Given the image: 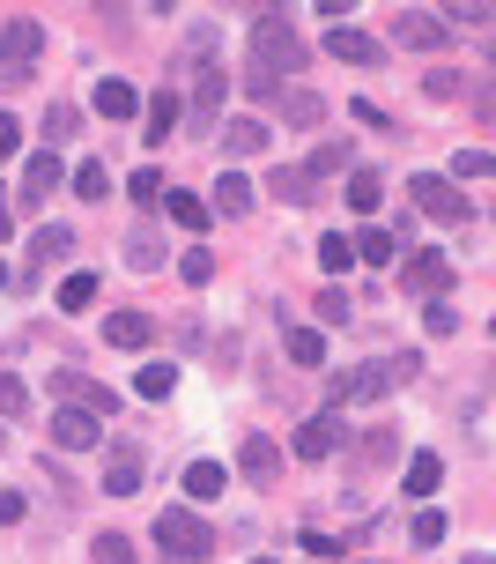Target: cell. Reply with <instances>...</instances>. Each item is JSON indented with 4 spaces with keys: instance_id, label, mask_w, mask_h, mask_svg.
<instances>
[{
    "instance_id": "6da1fadb",
    "label": "cell",
    "mask_w": 496,
    "mask_h": 564,
    "mask_svg": "<svg viewBox=\"0 0 496 564\" xmlns=\"http://www.w3.org/2000/svg\"><path fill=\"white\" fill-rule=\"evenodd\" d=\"M252 67L267 75V83H289L304 67V37L289 30V15L282 8H260V30H252Z\"/></svg>"
},
{
    "instance_id": "7a4b0ae2",
    "label": "cell",
    "mask_w": 496,
    "mask_h": 564,
    "mask_svg": "<svg viewBox=\"0 0 496 564\" xmlns=\"http://www.w3.org/2000/svg\"><path fill=\"white\" fill-rule=\"evenodd\" d=\"M156 542H164V557H178V564H208L216 557V528H208L200 512H186V506L156 512Z\"/></svg>"
},
{
    "instance_id": "3957f363",
    "label": "cell",
    "mask_w": 496,
    "mask_h": 564,
    "mask_svg": "<svg viewBox=\"0 0 496 564\" xmlns=\"http://www.w3.org/2000/svg\"><path fill=\"white\" fill-rule=\"evenodd\" d=\"M37 53H45V23L8 15V23H0V75H8V83H23L30 67H37Z\"/></svg>"
},
{
    "instance_id": "277c9868",
    "label": "cell",
    "mask_w": 496,
    "mask_h": 564,
    "mask_svg": "<svg viewBox=\"0 0 496 564\" xmlns=\"http://www.w3.org/2000/svg\"><path fill=\"white\" fill-rule=\"evenodd\" d=\"M408 208H422L430 224H467V216H474L467 194H460L452 178H408Z\"/></svg>"
},
{
    "instance_id": "5b68a950",
    "label": "cell",
    "mask_w": 496,
    "mask_h": 564,
    "mask_svg": "<svg viewBox=\"0 0 496 564\" xmlns=\"http://www.w3.org/2000/svg\"><path fill=\"white\" fill-rule=\"evenodd\" d=\"M289 446H297V460H327V453L349 446V423L333 416V409H327V416H304L297 431H289Z\"/></svg>"
},
{
    "instance_id": "8992f818",
    "label": "cell",
    "mask_w": 496,
    "mask_h": 564,
    "mask_svg": "<svg viewBox=\"0 0 496 564\" xmlns=\"http://www.w3.org/2000/svg\"><path fill=\"white\" fill-rule=\"evenodd\" d=\"M141 468H148L141 438H119V446H111V460H104V490H111V498H134V490H141Z\"/></svg>"
},
{
    "instance_id": "52a82bcc",
    "label": "cell",
    "mask_w": 496,
    "mask_h": 564,
    "mask_svg": "<svg viewBox=\"0 0 496 564\" xmlns=\"http://www.w3.org/2000/svg\"><path fill=\"white\" fill-rule=\"evenodd\" d=\"M222 97H230V75H222V67H200V83H194V105H186V127H194V134H208V127H216Z\"/></svg>"
},
{
    "instance_id": "ba28073f",
    "label": "cell",
    "mask_w": 496,
    "mask_h": 564,
    "mask_svg": "<svg viewBox=\"0 0 496 564\" xmlns=\"http://www.w3.org/2000/svg\"><path fill=\"white\" fill-rule=\"evenodd\" d=\"M444 37H452V30H444L438 15H430V8H400V15H393V45H415V53H438Z\"/></svg>"
},
{
    "instance_id": "9c48e42d",
    "label": "cell",
    "mask_w": 496,
    "mask_h": 564,
    "mask_svg": "<svg viewBox=\"0 0 496 564\" xmlns=\"http://www.w3.org/2000/svg\"><path fill=\"white\" fill-rule=\"evenodd\" d=\"M452 275H460V268H452L444 253H430V246H408V290H422V297H444V290H452Z\"/></svg>"
},
{
    "instance_id": "30bf717a",
    "label": "cell",
    "mask_w": 496,
    "mask_h": 564,
    "mask_svg": "<svg viewBox=\"0 0 496 564\" xmlns=\"http://www.w3.org/2000/svg\"><path fill=\"white\" fill-rule=\"evenodd\" d=\"M53 446H59V453H89V446H104V423L89 416V409H59V416H53Z\"/></svg>"
},
{
    "instance_id": "8fae6325",
    "label": "cell",
    "mask_w": 496,
    "mask_h": 564,
    "mask_svg": "<svg viewBox=\"0 0 496 564\" xmlns=\"http://www.w3.org/2000/svg\"><path fill=\"white\" fill-rule=\"evenodd\" d=\"M59 178H67V164H59V149H37L23 171V208H45V200L59 194Z\"/></svg>"
},
{
    "instance_id": "7c38bea8",
    "label": "cell",
    "mask_w": 496,
    "mask_h": 564,
    "mask_svg": "<svg viewBox=\"0 0 496 564\" xmlns=\"http://www.w3.org/2000/svg\"><path fill=\"white\" fill-rule=\"evenodd\" d=\"M89 112L119 127V119H134V112H141V89H134V83H119V75H104V83L89 89Z\"/></svg>"
},
{
    "instance_id": "4fadbf2b",
    "label": "cell",
    "mask_w": 496,
    "mask_h": 564,
    "mask_svg": "<svg viewBox=\"0 0 496 564\" xmlns=\"http://www.w3.org/2000/svg\"><path fill=\"white\" fill-rule=\"evenodd\" d=\"M238 468H245V482H260V490H267V482L282 476V446L267 438V431H252L245 446H238Z\"/></svg>"
},
{
    "instance_id": "5bb4252c",
    "label": "cell",
    "mask_w": 496,
    "mask_h": 564,
    "mask_svg": "<svg viewBox=\"0 0 496 564\" xmlns=\"http://www.w3.org/2000/svg\"><path fill=\"white\" fill-rule=\"evenodd\" d=\"M327 53L341 59V67H378V59H386V45H378L371 30H327Z\"/></svg>"
},
{
    "instance_id": "9a60e30c",
    "label": "cell",
    "mask_w": 496,
    "mask_h": 564,
    "mask_svg": "<svg viewBox=\"0 0 496 564\" xmlns=\"http://www.w3.org/2000/svg\"><path fill=\"white\" fill-rule=\"evenodd\" d=\"M141 112H148V149H164V141H170V127L186 119V105H178L170 89H148V97H141Z\"/></svg>"
},
{
    "instance_id": "2e32d148",
    "label": "cell",
    "mask_w": 496,
    "mask_h": 564,
    "mask_svg": "<svg viewBox=\"0 0 496 564\" xmlns=\"http://www.w3.org/2000/svg\"><path fill=\"white\" fill-rule=\"evenodd\" d=\"M104 341L111 349H148V341H156V319H148V312H111Z\"/></svg>"
},
{
    "instance_id": "e0dca14e",
    "label": "cell",
    "mask_w": 496,
    "mask_h": 564,
    "mask_svg": "<svg viewBox=\"0 0 496 564\" xmlns=\"http://www.w3.org/2000/svg\"><path fill=\"white\" fill-rule=\"evenodd\" d=\"M75 253V230L67 224H37L30 230V268H53V260H67Z\"/></svg>"
},
{
    "instance_id": "ac0fdd59",
    "label": "cell",
    "mask_w": 496,
    "mask_h": 564,
    "mask_svg": "<svg viewBox=\"0 0 496 564\" xmlns=\"http://www.w3.org/2000/svg\"><path fill=\"white\" fill-rule=\"evenodd\" d=\"M245 208H252V178L245 171H222L216 194H208V216H245Z\"/></svg>"
},
{
    "instance_id": "d6986e66",
    "label": "cell",
    "mask_w": 496,
    "mask_h": 564,
    "mask_svg": "<svg viewBox=\"0 0 496 564\" xmlns=\"http://www.w3.org/2000/svg\"><path fill=\"white\" fill-rule=\"evenodd\" d=\"M349 253H356L363 268H393V260H400V246H393V230H378V224H363L356 238H349Z\"/></svg>"
},
{
    "instance_id": "ffe728a7",
    "label": "cell",
    "mask_w": 496,
    "mask_h": 564,
    "mask_svg": "<svg viewBox=\"0 0 496 564\" xmlns=\"http://www.w3.org/2000/svg\"><path fill=\"white\" fill-rule=\"evenodd\" d=\"M275 112L289 119V127H319V119H327V97H319V89H282Z\"/></svg>"
},
{
    "instance_id": "44dd1931",
    "label": "cell",
    "mask_w": 496,
    "mask_h": 564,
    "mask_svg": "<svg viewBox=\"0 0 496 564\" xmlns=\"http://www.w3.org/2000/svg\"><path fill=\"white\" fill-rule=\"evenodd\" d=\"M156 208H170V224H178V230H194V238H200L208 224H216V216H208V200H200V194H178V186H170V194L156 200Z\"/></svg>"
},
{
    "instance_id": "7402d4cb",
    "label": "cell",
    "mask_w": 496,
    "mask_h": 564,
    "mask_svg": "<svg viewBox=\"0 0 496 564\" xmlns=\"http://www.w3.org/2000/svg\"><path fill=\"white\" fill-rule=\"evenodd\" d=\"M282 349H289V365H327V335L319 327H282Z\"/></svg>"
},
{
    "instance_id": "603a6c76",
    "label": "cell",
    "mask_w": 496,
    "mask_h": 564,
    "mask_svg": "<svg viewBox=\"0 0 496 564\" xmlns=\"http://www.w3.org/2000/svg\"><path fill=\"white\" fill-rule=\"evenodd\" d=\"M222 149H230V156H260V149H267V119H230V127H222Z\"/></svg>"
},
{
    "instance_id": "cb8c5ba5",
    "label": "cell",
    "mask_w": 496,
    "mask_h": 564,
    "mask_svg": "<svg viewBox=\"0 0 496 564\" xmlns=\"http://www.w3.org/2000/svg\"><path fill=\"white\" fill-rule=\"evenodd\" d=\"M438 482H444L438 453H408V498H438Z\"/></svg>"
},
{
    "instance_id": "d4e9b609",
    "label": "cell",
    "mask_w": 496,
    "mask_h": 564,
    "mask_svg": "<svg viewBox=\"0 0 496 564\" xmlns=\"http://www.w3.org/2000/svg\"><path fill=\"white\" fill-rule=\"evenodd\" d=\"M126 260H134L141 275H156V268H170V253H164V238H156V230H134V238H126Z\"/></svg>"
},
{
    "instance_id": "484cf974",
    "label": "cell",
    "mask_w": 496,
    "mask_h": 564,
    "mask_svg": "<svg viewBox=\"0 0 496 564\" xmlns=\"http://www.w3.org/2000/svg\"><path fill=\"white\" fill-rule=\"evenodd\" d=\"M222 490H230L222 460H194V468H186V498H222Z\"/></svg>"
},
{
    "instance_id": "4316f807",
    "label": "cell",
    "mask_w": 496,
    "mask_h": 564,
    "mask_svg": "<svg viewBox=\"0 0 496 564\" xmlns=\"http://www.w3.org/2000/svg\"><path fill=\"white\" fill-rule=\"evenodd\" d=\"M378 200H386V178H378V171H349V208H356V216H371Z\"/></svg>"
},
{
    "instance_id": "83f0119b",
    "label": "cell",
    "mask_w": 496,
    "mask_h": 564,
    "mask_svg": "<svg viewBox=\"0 0 496 564\" xmlns=\"http://www.w3.org/2000/svg\"><path fill=\"white\" fill-rule=\"evenodd\" d=\"M267 194H275V200H289V208H311V178H304V171H289V164H282L275 178H267Z\"/></svg>"
},
{
    "instance_id": "f1b7e54d",
    "label": "cell",
    "mask_w": 496,
    "mask_h": 564,
    "mask_svg": "<svg viewBox=\"0 0 496 564\" xmlns=\"http://www.w3.org/2000/svg\"><path fill=\"white\" fill-rule=\"evenodd\" d=\"M170 268H178V282H194V290H208V282H216V253H208V246H194L186 260H170Z\"/></svg>"
},
{
    "instance_id": "f546056e",
    "label": "cell",
    "mask_w": 496,
    "mask_h": 564,
    "mask_svg": "<svg viewBox=\"0 0 496 564\" xmlns=\"http://www.w3.org/2000/svg\"><path fill=\"white\" fill-rule=\"evenodd\" d=\"M170 387H178V365H141V379H134V394H148V401H170Z\"/></svg>"
},
{
    "instance_id": "4dcf8cb0",
    "label": "cell",
    "mask_w": 496,
    "mask_h": 564,
    "mask_svg": "<svg viewBox=\"0 0 496 564\" xmlns=\"http://www.w3.org/2000/svg\"><path fill=\"white\" fill-rule=\"evenodd\" d=\"M319 268H327V275H349V268H356V253H349V238H341V230L319 238Z\"/></svg>"
},
{
    "instance_id": "1f68e13d",
    "label": "cell",
    "mask_w": 496,
    "mask_h": 564,
    "mask_svg": "<svg viewBox=\"0 0 496 564\" xmlns=\"http://www.w3.org/2000/svg\"><path fill=\"white\" fill-rule=\"evenodd\" d=\"M319 319H327V327H349V319H356V305H349V290H341V282L319 290Z\"/></svg>"
},
{
    "instance_id": "d6a6232c",
    "label": "cell",
    "mask_w": 496,
    "mask_h": 564,
    "mask_svg": "<svg viewBox=\"0 0 496 564\" xmlns=\"http://www.w3.org/2000/svg\"><path fill=\"white\" fill-rule=\"evenodd\" d=\"M408 535H415V550H438V542H444V512H438V506H422V512L408 520Z\"/></svg>"
},
{
    "instance_id": "836d02e7",
    "label": "cell",
    "mask_w": 496,
    "mask_h": 564,
    "mask_svg": "<svg viewBox=\"0 0 496 564\" xmlns=\"http://www.w3.org/2000/svg\"><path fill=\"white\" fill-rule=\"evenodd\" d=\"M97 305V275H67L59 282V312H89Z\"/></svg>"
},
{
    "instance_id": "e575fe53",
    "label": "cell",
    "mask_w": 496,
    "mask_h": 564,
    "mask_svg": "<svg viewBox=\"0 0 496 564\" xmlns=\"http://www.w3.org/2000/svg\"><path fill=\"white\" fill-rule=\"evenodd\" d=\"M75 127H82V112H75V105H53V112H45V149H53V141H75Z\"/></svg>"
},
{
    "instance_id": "d590c367",
    "label": "cell",
    "mask_w": 496,
    "mask_h": 564,
    "mask_svg": "<svg viewBox=\"0 0 496 564\" xmlns=\"http://www.w3.org/2000/svg\"><path fill=\"white\" fill-rule=\"evenodd\" d=\"M89 564H134V542L126 535H97L89 542Z\"/></svg>"
},
{
    "instance_id": "8d00e7d4",
    "label": "cell",
    "mask_w": 496,
    "mask_h": 564,
    "mask_svg": "<svg viewBox=\"0 0 496 564\" xmlns=\"http://www.w3.org/2000/svg\"><path fill=\"white\" fill-rule=\"evenodd\" d=\"M126 194H134V200H164V171H156V164L126 171Z\"/></svg>"
},
{
    "instance_id": "74e56055",
    "label": "cell",
    "mask_w": 496,
    "mask_h": 564,
    "mask_svg": "<svg viewBox=\"0 0 496 564\" xmlns=\"http://www.w3.org/2000/svg\"><path fill=\"white\" fill-rule=\"evenodd\" d=\"M75 194H82V200H104L111 194V171L104 164H82V171H75Z\"/></svg>"
},
{
    "instance_id": "f35d334b",
    "label": "cell",
    "mask_w": 496,
    "mask_h": 564,
    "mask_svg": "<svg viewBox=\"0 0 496 564\" xmlns=\"http://www.w3.org/2000/svg\"><path fill=\"white\" fill-rule=\"evenodd\" d=\"M23 409H30V387L15 371H0V416H23Z\"/></svg>"
},
{
    "instance_id": "ab89813d",
    "label": "cell",
    "mask_w": 496,
    "mask_h": 564,
    "mask_svg": "<svg viewBox=\"0 0 496 564\" xmlns=\"http://www.w3.org/2000/svg\"><path fill=\"white\" fill-rule=\"evenodd\" d=\"M422 327H430V335H460V312L444 305V297H430V312H422Z\"/></svg>"
},
{
    "instance_id": "60d3db41",
    "label": "cell",
    "mask_w": 496,
    "mask_h": 564,
    "mask_svg": "<svg viewBox=\"0 0 496 564\" xmlns=\"http://www.w3.org/2000/svg\"><path fill=\"white\" fill-rule=\"evenodd\" d=\"M333 171H349V149H311V171L304 178H333Z\"/></svg>"
},
{
    "instance_id": "b9f144b4",
    "label": "cell",
    "mask_w": 496,
    "mask_h": 564,
    "mask_svg": "<svg viewBox=\"0 0 496 564\" xmlns=\"http://www.w3.org/2000/svg\"><path fill=\"white\" fill-rule=\"evenodd\" d=\"M452 178H489V149H460L452 156Z\"/></svg>"
},
{
    "instance_id": "7bdbcfd3",
    "label": "cell",
    "mask_w": 496,
    "mask_h": 564,
    "mask_svg": "<svg viewBox=\"0 0 496 564\" xmlns=\"http://www.w3.org/2000/svg\"><path fill=\"white\" fill-rule=\"evenodd\" d=\"M430 97H438V105H452V97H467V83H460V75H452V67H438V75H430Z\"/></svg>"
},
{
    "instance_id": "ee69618b",
    "label": "cell",
    "mask_w": 496,
    "mask_h": 564,
    "mask_svg": "<svg viewBox=\"0 0 496 564\" xmlns=\"http://www.w3.org/2000/svg\"><path fill=\"white\" fill-rule=\"evenodd\" d=\"M23 512H30V498H23V490H0V528H15Z\"/></svg>"
},
{
    "instance_id": "f6af8a7d",
    "label": "cell",
    "mask_w": 496,
    "mask_h": 564,
    "mask_svg": "<svg viewBox=\"0 0 496 564\" xmlns=\"http://www.w3.org/2000/svg\"><path fill=\"white\" fill-rule=\"evenodd\" d=\"M15 141H23V119L0 112V156H15Z\"/></svg>"
},
{
    "instance_id": "bcb514c9",
    "label": "cell",
    "mask_w": 496,
    "mask_h": 564,
    "mask_svg": "<svg viewBox=\"0 0 496 564\" xmlns=\"http://www.w3.org/2000/svg\"><path fill=\"white\" fill-rule=\"evenodd\" d=\"M0 238H15V208H8V186H0Z\"/></svg>"
},
{
    "instance_id": "7dc6e473",
    "label": "cell",
    "mask_w": 496,
    "mask_h": 564,
    "mask_svg": "<svg viewBox=\"0 0 496 564\" xmlns=\"http://www.w3.org/2000/svg\"><path fill=\"white\" fill-rule=\"evenodd\" d=\"M0 290H15V268H8V260H0Z\"/></svg>"
},
{
    "instance_id": "c3c4849f",
    "label": "cell",
    "mask_w": 496,
    "mask_h": 564,
    "mask_svg": "<svg viewBox=\"0 0 496 564\" xmlns=\"http://www.w3.org/2000/svg\"><path fill=\"white\" fill-rule=\"evenodd\" d=\"M0 453H8V438H0Z\"/></svg>"
},
{
    "instance_id": "681fc988",
    "label": "cell",
    "mask_w": 496,
    "mask_h": 564,
    "mask_svg": "<svg viewBox=\"0 0 496 564\" xmlns=\"http://www.w3.org/2000/svg\"><path fill=\"white\" fill-rule=\"evenodd\" d=\"M260 564H275V557H260Z\"/></svg>"
}]
</instances>
